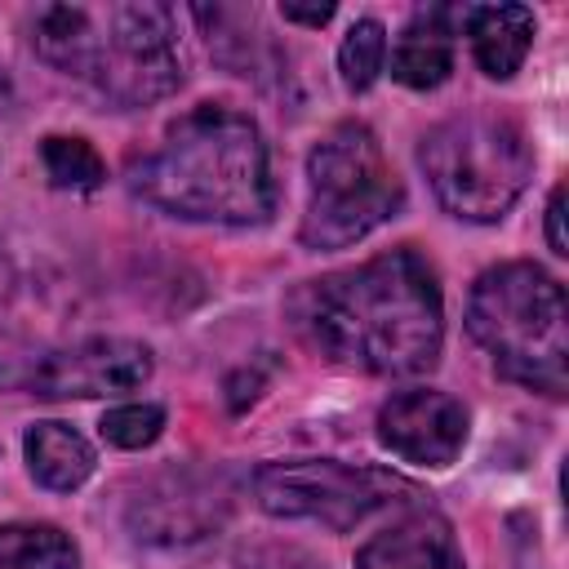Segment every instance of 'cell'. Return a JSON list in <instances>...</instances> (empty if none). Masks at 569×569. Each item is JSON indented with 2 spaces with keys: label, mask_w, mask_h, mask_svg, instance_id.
<instances>
[{
  "label": "cell",
  "mask_w": 569,
  "mask_h": 569,
  "mask_svg": "<svg viewBox=\"0 0 569 569\" xmlns=\"http://www.w3.org/2000/svg\"><path fill=\"white\" fill-rule=\"evenodd\" d=\"M302 329L342 369L378 378L427 373L445 342L436 271L413 249L333 271L302 293Z\"/></svg>",
  "instance_id": "1"
},
{
  "label": "cell",
  "mask_w": 569,
  "mask_h": 569,
  "mask_svg": "<svg viewBox=\"0 0 569 569\" xmlns=\"http://www.w3.org/2000/svg\"><path fill=\"white\" fill-rule=\"evenodd\" d=\"M129 187L187 222L253 227L276 209L262 129L222 102H200L178 116L164 138L129 164Z\"/></svg>",
  "instance_id": "2"
},
{
  "label": "cell",
  "mask_w": 569,
  "mask_h": 569,
  "mask_svg": "<svg viewBox=\"0 0 569 569\" xmlns=\"http://www.w3.org/2000/svg\"><path fill=\"white\" fill-rule=\"evenodd\" d=\"M36 53L93 84L116 107H147L182 84V49L164 4H44L31 18Z\"/></svg>",
  "instance_id": "3"
},
{
  "label": "cell",
  "mask_w": 569,
  "mask_h": 569,
  "mask_svg": "<svg viewBox=\"0 0 569 569\" xmlns=\"http://www.w3.org/2000/svg\"><path fill=\"white\" fill-rule=\"evenodd\" d=\"M467 333L493 369L529 391L565 396L569 382V307L556 276L538 262L489 267L467 298Z\"/></svg>",
  "instance_id": "4"
},
{
  "label": "cell",
  "mask_w": 569,
  "mask_h": 569,
  "mask_svg": "<svg viewBox=\"0 0 569 569\" xmlns=\"http://www.w3.org/2000/svg\"><path fill=\"white\" fill-rule=\"evenodd\" d=\"M418 164L436 200L467 222L502 218L533 178V147L511 116L462 111L440 120L422 147Z\"/></svg>",
  "instance_id": "5"
},
{
  "label": "cell",
  "mask_w": 569,
  "mask_h": 569,
  "mask_svg": "<svg viewBox=\"0 0 569 569\" xmlns=\"http://www.w3.org/2000/svg\"><path fill=\"white\" fill-rule=\"evenodd\" d=\"M405 204V187L387 164L378 133L360 120L333 124L307 156V249H347L378 231Z\"/></svg>",
  "instance_id": "6"
},
{
  "label": "cell",
  "mask_w": 569,
  "mask_h": 569,
  "mask_svg": "<svg viewBox=\"0 0 569 569\" xmlns=\"http://www.w3.org/2000/svg\"><path fill=\"white\" fill-rule=\"evenodd\" d=\"M253 498L267 516L316 520L329 529H351L365 516L418 498V489L378 467H351L333 458H289L262 462L253 471Z\"/></svg>",
  "instance_id": "7"
},
{
  "label": "cell",
  "mask_w": 569,
  "mask_h": 569,
  "mask_svg": "<svg viewBox=\"0 0 569 569\" xmlns=\"http://www.w3.org/2000/svg\"><path fill=\"white\" fill-rule=\"evenodd\" d=\"M151 369H156L151 347L133 338H84L36 356L18 382L44 400H93L142 387Z\"/></svg>",
  "instance_id": "8"
},
{
  "label": "cell",
  "mask_w": 569,
  "mask_h": 569,
  "mask_svg": "<svg viewBox=\"0 0 569 569\" xmlns=\"http://www.w3.org/2000/svg\"><path fill=\"white\" fill-rule=\"evenodd\" d=\"M378 440L418 467H449L467 445V409L449 391H400L378 409Z\"/></svg>",
  "instance_id": "9"
},
{
  "label": "cell",
  "mask_w": 569,
  "mask_h": 569,
  "mask_svg": "<svg viewBox=\"0 0 569 569\" xmlns=\"http://www.w3.org/2000/svg\"><path fill=\"white\" fill-rule=\"evenodd\" d=\"M222 489L209 476H164L160 485L138 493L133 502V529L147 542H191L204 538L222 520Z\"/></svg>",
  "instance_id": "10"
},
{
  "label": "cell",
  "mask_w": 569,
  "mask_h": 569,
  "mask_svg": "<svg viewBox=\"0 0 569 569\" xmlns=\"http://www.w3.org/2000/svg\"><path fill=\"white\" fill-rule=\"evenodd\" d=\"M356 569H467L449 520L436 511H413L356 551Z\"/></svg>",
  "instance_id": "11"
},
{
  "label": "cell",
  "mask_w": 569,
  "mask_h": 569,
  "mask_svg": "<svg viewBox=\"0 0 569 569\" xmlns=\"http://www.w3.org/2000/svg\"><path fill=\"white\" fill-rule=\"evenodd\" d=\"M462 13H467V4L462 9L436 4V9H422L418 18H409V27L391 44V76L405 89H436L449 80L453 36L462 31Z\"/></svg>",
  "instance_id": "12"
},
{
  "label": "cell",
  "mask_w": 569,
  "mask_h": 569,
  "mask_svg": "<svg viewBox=\"0 0 569 569\" xmlns=\"http://www.w3.org/2000/svg\"><path fill=\"white\" fill-rule=\"evenodd\" d=\"M462 31L471 36V53L485 76L507 80L520 71L533 44V9L525 4H467Z\"/></svg>",
  "instance_id": "13"
},
{
  "label": "cell",
  "mask_w": 569,
  "mask_h": 569,
  "mask_svg": "<svg viewBox=\"0 0 569 569\" xmlns=\"http://www.w3.org/2000/svg\"><path fill=\"white\" fill-rule=\"evenodd\" d=\"M22 449H27L31 476H36L44 489H58V493L80 489V485L89 480V471H93V449H89V440H84L76 427H67V422H36V427H27Z\"/></svg>",
  "instance_id": "14"
},
{
  "label": "cell",
  "mask_w": 569,
  "mask_h": 569,
  "mask_svg": "<svg viewBox=\"0 0 569 569\" xmlns=\"http://www.w3.org/2000/svg\"><path fill=\"white\" fill-rule=\"evenodd\" d=\"M80 551L58 525H0V569H76Z\"/></svg>",
  "instance_id": "15"
},
{
  "label": "cell",
  "mask_w": 569,
  "mask_h": 569,
  "mask_svg": "<svg viewBox=\"0 0 569 569\" xmlns=\"http://www.w3.org/2000/svg\"><path fill=\"white\" fill-rule=\"evenodd\" d=\"M40 164H44L49 182L62 187V191H98L107 182V164L84 138L49 133L40 142Z\"/></svg>",
  "instance_id": "16"
},
{
  "label": "cell",
  "mask_w": 569,
  "mask_h": 569,
  "mask_svg": "<svg viewBox=\"0 0 569 569\" xmlns=\"http://www.w3.org/2000/svg\"><path fill=\"white\" fill-rule=\"evenodd\" d=\"M382 62H387V31H382V22H373V18L351 22V31H347L342 44H338L342 84H347L351 93H365V89L378 80Z\"/></svg>",
  "instance_id": "17"
},
{
  "label": "cell",
  "mask_w": 569,
  "mask_h": 569,
  "mask_svg": "<svg viewBox=\"0 0 569 569\" xmlns=\"http://www.w3.org/2000/svg\"><path fill=\"white\" fill-rule=\"evenodd\" d=\"M102 440L116 449H147L164 431V409L160 405H116L102 413Z\"/></svg>",
  "instance_id": "18"
},
{
  "label": "cell",
  "mask_w": 569,
  "mask_h": 569,
  "mask_svg": "<svg viewBox=\"0 0 569 569\" xmlns=\"http://www.w3.org/2000/svg\"><path fill=\"white\" fill-rule=\"evenodd\" d=\"M547 249L556 258L569 253V240H565V187H556L551 200H547Z\"/></svg>",
  "instance_id": "19"
},
{
  "label": "cell",
  "mask_w": 569,
  "mask_h": 569,
  "mask_svg": "<svg viewBox=\"0 0 569 569\" xmlns=\"http://www.w3.org/2000/svg\"><path fill=\"white\" fill-rule=\"evenodd\" d=\"M284 22H307V27H325L333 18V4H280Z\"/></svg>",
  "instance_id": "20"
},
{
  "label": "cell",
  "mask_w": 569,
  "mask_h": 569,
  "mask_svg": "<svg viewBox=\"0 0 569 569\" xmlns=\"http://www.w3.org/2000/svg\"><path fill=\"white\" fill-rule=\"evenodd\" d=\"M9 107H13V80H9L4 71H0V116H4Z\"/></svg>",
  "instance_id": "21"
}]
</instances>
